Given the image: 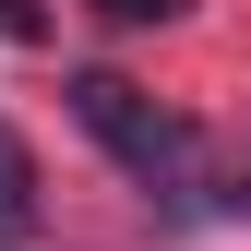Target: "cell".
Instances as JSON below:
<instances>
[{
    "mask_svg": "<svg viewBox=\"0 0 251 251\" xmlns=\"http://www.w3.org/2000/svg\"><path fill=\"white\" fill-rule=\"evenodd\" d=\"M84 12H96V24H120V36H144V24H168L179 0H84Z\"/></svg>",
    "mask_w": 251,
    "mask_h": 251,
    "instance_id": "obj_3",
    "label": "cell"
},
{
    "mask_svg": "<svg viewBox=\"0 0 251 251\" xmlns=\"http://www.w3.org/2000/svg\"><path fill=\"white\" fill-rule=\"evenodd\" d=\"M36 239V155H24V132L0 120V251Z\"/></svg>",
    "mask_w": 251,
    "mask_h": 251,
    "instance_id": "obj_2",
    "label": "cell"
},
{
    "mask_svg": "<svg viewBox=\"0 0 251 251\" xmlns=\"http://www.w3.org/2000/svg\"><path fill=\"white\" fill-rule=\"evenodd\" d=\"M72 120L120 155V179L155 203H192V120L179 108H155L132 72H72Z\"/></svg>",
    "mask_w": 251,
    "mask_h": 251,
    "instance_id": "obj_1",
    "label": "cell"
},
{
    "mask_svg": "<svg viewBox=\"0 0 251 251\" xmlns=\"http://www.w3.org/2000/svg\"><path fill=\"white\" fill-rule=\"evenodd\" d=\"M0 36H24V48H36V36H48V12H36V0H0Z\"/></svg>",
    "mask_w": 251,
    "mask_h": 251,
    "instance_id": "obj_4",
    "label": "cell"
},
{
    "mask_svg": "<svg viewBox=\"0 0 251 251\" xmlns=\"http://www.w3.org/2000/svg\"><path fill=\"white\" fill-rule=\"evenodd\" d=\"M239 203H251V192H239Z\"/></svg>",
    "mask_w": 251,
    "mask_h": 251,
    "instance_id": "obj_5",
    "label": "cell"
}]
</instances>
